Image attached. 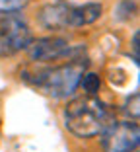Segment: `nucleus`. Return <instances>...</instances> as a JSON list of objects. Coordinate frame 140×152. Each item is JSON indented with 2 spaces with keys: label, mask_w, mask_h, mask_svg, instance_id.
<instances>
[{
  "label": "nucleus",
  "mask_w": 140,
  "mask_h": 152,
  "mask_svg": "<svg viewBox=\"0 0 140 152\" xmlns=\"http://www.w3.org/2000/svg\"><path fill=\"white\" fill-rule=\"evenodd\" d=\"M27 2H29V0H0V16L20 12Z\"/></svg>",
  "instance_id": "nucleus-8"
},
{
  "label": "nucleus",
  "mask_w": 140,
  "mask_h": 152,
  "mask_svg": "<svg viewBox=\"0 0 140 152\" xmlns=\"http://www.w3.org/2000/svg\"><path fill=\"white\" fill-rule=\"evenodd\" d=\"M132 152H134V150H132Z\"/></svg>",
  "instance_id": "nucleus-11"
},
{
  "label": "nucleus",
  "mask_w": 140,
  "mask_h": 152,
  "mask_svg": "<svg viewBox=\"0 0 140 152\" xmlns=\"http://www.w3.org/2000/svg\"><path fill=\"white\" fill-rule=\"evenodd\" d=\"M80 86L84 88V92L88 96H95L101 88V78L97 74H94V72H84L80 78Z\"/></svg>",
  "instance_id": "nucleus-7"
},
{
  "label": "nucleus",
  "mask_w": 140,
  "mask_h": 152,
  "mask_svg": "<svg viewBox=\"0 0 140 152\" xmlns=\"http://www.w3.org/2000/svg\"><path fill=\"white\" fill-rule=\"evenodd\" d=\"M29 43L31 31L25 20L18 14H4L0 18V57H12Z\"/></svg>",
  "instance_id": "nucleus-4"
},
{
  "label": "nucleus",
  "mask_w": 140,
  "mask_h": 152,
  "mask_svg": "<svg viewBox=\"0 0 140 152\" xmlns=\"http://www.w3.org/2000/svg\"><path fill=\"white\" fill-rule=\"evenodd\" d=\"M29 57L31 61L45 63V61H57L64 57H76L82 51V47H72L66 39L62 37H41L29 43Z\"/></svg>",
  "instance_id": "nucleus-6"
},
{
  "label": "nucleus",
  "mask_w": 140,
  "mask_h": 152,
  "mask_svg": "<svg viewBox=\"0 0 140 152\" xmlns=\"http://www.w3.org/2000/svg\"><path fill=\"white\" fill-rule=\"evenodd\" d=\"M132 51H134V61L138 64V58H140V31H134L132 35Z\"/></svg>",
  "instance_id": "nucleus-10"
},
{
  "label": "nucleus",
  "mask_w": 140,
  "mask_h": 152,
  "mask_svg": "<svg viewBox=\"0 0 140 152\" xmlns=\"http://www.w3.org/2000/svg\"><path fill=\"white\" fill-rule=\"evenodd\" d=\"M88 63L84 58H72L66 64L59 66H47V68H37V70H23V80L41 90L43 94L51 98H68L76 92L80 86V78L86 70Z\"/></svg>",
  "instance_id": "nucleus-1"
},
{
  "label": "nucleus",
  "mask_w": 140,
  "mask_h": 152,
  "mask_svg": "<svg viewBox=\"0 0 140 152\" xmlns=\"http://www.w3.org/2000/svg\"><path fill=\"white\" fill-rule=\"evenodd\" d=\"M113 121L107 105L97 98H76L64 109V127L80 139L97 137Z\"/></svg>",
  "instance_id": "nucleus-2"
},
{
  "label": "nucleus",
  "mask_w": 140,
  "mask_h": 152,
  "mask_svg": "<svg viewBox=\"0 0 140 152\" xmlns=\"http://www.w3.org/2000/svg\"><path fill=\"white\" fill-rule=\"evenodd\" d=\"M140 142V129L136 121H113L101 133L105 152H132Z\"/></svg>",
  "instance_id": "nucleus-5"
},
{
  "label": "nucleus",
  "mask_w": 140,
  "mask_h": 152,
  "mask_svg": "<svg viewBox=\"0 0 140 152\" xmlns=\"http://www.w3.org/2000/svg\"><path fill=\"white\" fill-rule=\"evenodd\" d=\"M138 107H140V94H138V92H134V94L125 102V113L131 115L132 119H138V115H140V109Z\"/></svg>",
  "instance_id": "nucleus-9"
},
{
  "label": "nucleus",
  "mask_w": 140,
  "mask_h": 152,
  "mask_svg": "<svg viewBox=\"0 0 140 152\" xmlns=\"http://www.w3.org/2000/svg\"><path fill=\"white\" fill-rule=\"evenodd\" d=\"M103 6L99 2H86L80 6L70 4H49L41 10L39 22L47 29H66V27L90 26L101 18Z\"/></svg>",
  "instance_id": "nucleus-3"
}]
</instances>
